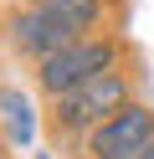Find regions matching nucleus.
Returning a JSON list of instances; mask_svg holds the SVG:
<instances>
[{
	"label": "nucleus",
	"instance_id": "nucleus-6",
	"mask_svg": "<svg viewBox=\"0 0 154 159\" xmlns=\"http://www.w3.org/2000/svg\"><path fill=\"white\" fill-rule=\"evenodd\" d=\"M41 11H51L57 21H67L77 36H92L103 21H108V0H36Z\"/></svg>",
	"mask_w": 154,
	"mask_h": 159
},
{
	"label": "nucleus",
	"instance_id": "nucleus-5",
	"mask_svg": "<svg viewBox=\"0 0 154 159\" xmlns=\"http://www.w3.org/2000/svg\"><path fill=\"white\" fill-rule=\"evenodd\" d=\"M0 128H5V139L16 149L36 144V103L21 87H10V82H0Z\"/></svg>",
	"mask_w": 154,
	"mask_h": 159
},
{
	"label": "nucleus",
	"instance_id": "nucleus-7",
	"mask_svg": "<svg viewBox=\"0 0 154 159\" xmlns=\"http://www.w3.org/2000/svg\"><path fill=\"white\" fill-rule=\"evenodd\" d=\"M36 159H57V154H51V149H41V154H36Z\"/></svg>",
	"mask_w": 154,
	"mask_h": 159
},
{
	"label": "nucleus",
	"instance_id": "nucleus-8",
	"mask_svg": "<svg viewBox=\"0 0 154 159\" xmlns=\"http://www.w3.org/2000/svg\"><path fill=\"white\" fill-rule=\"evenodd\" d=\"M139 159H154V144H149V149H144V154H139Z\"/></svg>",
	"mask_w": 154,
	"mask_h": 159
},
{
	"label": "nucleus",
	"instance_id": "nucleus-4",
	"mask_svg": "<svg viewBox=\"0 0 154 159\" xmlns=\"http://www.w3.org/2000/svg\"><path fill=\"white\" fill-rule=\"evenodd\" d=\"M149 144H154V108L149 103H128L108 123H98L77 149L87 159H139Z\"/></svg>",
	"mask_w": 154,
	"mask_h": 159
},
{
	"label": "nucleus",
	"instance_id": "nucleus-3",
	"mask_svg": "<svg viewBox=\"0 0 154 159\" xmlns=\"http://www.w3.org/2000/svg\"><path fill=\"white\" fill-rule=\"evenodd\" d=\"M5 41H10L16 57H26V62L36 67V62H46V57H57L62 46L82 41V36L72 31L67 21H57L51 11H41L36 0H21L16 11H5Z\"/></svg>",
	"mask_w": 154,
	"mask_h": 159
},
{
	"label": "nucleus",
	"instance_id": "nucleus-1",
	"mask_svg": "<svg viewBox=\"0 0 154 159\" xmlns=\"http://www.w3.org/2000/svg\"><path fill=\"white\" fill-rule=\"evenodd\" d=\"M108 72H123V46H118V36L92 31L82 41L62 46L57 57L36 62V87H41V98H67L77 87L98 82V77H108Z\"/></svg>",
	"mask_w": 154,
	"mask_h": 159
},
{
	"label": "nucleus",
	"instance_id": "nucleus-2",
	"mask_svg": "<svg viewBox=\"0 0 154 159\" xmlns=\"http://www.w3.org/2000/svg\"><path fill=\"white\" fill-rule=\"evenodd\" d=\"M128 103H133V77L128 72H108V77H98V82L77 87L67 98H51V128H57V139L82 144L98 123H108Z\"/></svg>",
	"mask_w": 154,
	"mask_h": 159
}]
</instances>
